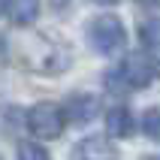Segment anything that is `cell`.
<instances>
[{"label":"cell","mask_w":160,"mask_h":160,"mask_svg":"<svg viewBox=\"0 0 160 160\" xmlns=\"http://www.w3.org/2000/svg\"><path fill=\"white\" fill-rule=\"evenodd\" d=\"M21 58L30 70L45 72V76H54V72H63L70 67V48L61 42V39H52V36H33L27 39L24 48H21Z\"/></svg>","instance_id":"6da1fadb"},{"label":"cell","mask_w":160,"mask_h":160,"mask_svg":"<svg viewBox=\"0 0 160 160\" xmlns=\"http://www.w3.org/2000/svg\"><path fill=\"white\" fill-rule=\"evenodd\" d=\"M154 76H157V61H154L151 54H127L124 61H121V67H118L112 76H106L109 85H115V88H148L154 82Z\"/></svg>","instance_id":"7a4b0ae2"},{"label":"cell","mask_w":160,"mask_h":160,"mask_svg":"<svg viewBox=\"0 0 160 160\" xmlns=\"http://www.w3.org/2000/svg\"><path fill=\"white\" fill-rule=\"evenodd\" d=\"M27 127L36 139H58L67 127V109L58 103H36L27 112Z\"/></svg>","instance_id":"3957f363"},{"label":"cell","mask_w":160,"mask_h":160,"mask_svg":"<svg viewBox=\"0 0 160 160\" xmlns=\"http://www.w3.org/2000/svg\"><path fill=\"white\" fill-rule=\"evenodd\" d=\"M91 42L103 54L118 52V48L127 42V30H124V24H121V18H115V15L94 18V21H91Z\"/></svg>","instance_id":"277c9868"},{"label":"cell","mask_w":160,"mask_h":160,"mask_svg":"<svg viewBox=\"0 0 160 160\" xmlns=\"http://www.w3.org/2000/svg\"><path fill=\"white\" fill-rule=\"evenodd\" d=\"M115 148L103 139V136H88L85 142H79L72 148V157H85V160H106V157H115Z\"/></svg>","instance_id":"5b68a950"},{"label":"cell","mask_w":160,"mask_h":160,"mask_svg":"<svg viewBox=\"0 0 160 160\" xmlns=\"http://www.w3.org/2000/svg\"><path fill=\"white\" fill-rule=\"evenodd\" d=\"M106 130L115 139H127V136L133 133V115H130V109H124V106L109 109L106 112Z\"/></svg>","instance_id":"8992f818"},{"label":"cell","mask_w":160,"mask_h":160,"mask_svg":"<svg viewBox=\"0 0 160 160\" xmlns=\"http://www.w3.org/2000/svg\"><path fill=\"white\" fill-rule=\"evenodd\" d=\"M3 9H6V15L15 24H30L39 15V0H6Z\"/></svg>","instance_id":"52a82bcc"},{"label":"cell","mask_w":160,"mask_h":160,"mask_svg":"<svg viewBox=\"0 0 160 160\" xmlns=\"http://www.w3.org/2000/svg\"><path fill=\"white\" fill-rule=\"evenodd\" d=\"M63 109H67V115L72 121H91V118L97 115V100L85 97V94H76V97H70V103Z\"/></svg>","instance_id":"ba28073f"},{"label":"cell","mask_w":160,"mask_h":160,"mask_svg":"<svg viewBox=\"0 0 160 160\" xmlns=\"http://www.w3.org/2000/svg\"><path fill=\"white\" fill-rule=\"evenodd\" d=\"M142 130L151 136V139H157V142H160V106L148 109V112L142 115Z\"/></svg>","instance_id":"9c48e42d"},{"label":"cell","mask_w":160,"mask_h":160,"mask_svg":"<svg viewBox=\"0 0 160 160\" xmlns=\"http://www.w3.org/2000/svg\"><path fill=\"white\" fill-rule=\"evenodd\" d=\"M139 36H142V42L148 45V48L160 45V21H157V18L145 21V24H142V30H139Z\"/></svg>","instance_id":"30bf717a"},{"label":"cell","mask_w":160,"mask_h":160,"mask_svg":"<svg viewBox=\"0 0 160 160\" xmlns=\"http://www.w3.org/2000/svg\"><path fill=\"white\" fill-rule=\"evenodd\" d=\"M18 157H24V160H45L48 157V151H45V148H39V145H33V142H21L18 145Z\"/></svg>","instance_id":"8fae6325"},{"label":"cell","mask_w":160,"mask_h":160,"mask_svg":"<svg viewBox=\"0 0 160 160\" xmlns=\"http://www.w3.org/2000/svg\"><path fill=\"white\" fill-rule=\"evenodd\" d=\"M136 3H142V6H148V9H157L160 6V0H136Z\"/></svg>","instance_id":"7c38bea8"},{"label":"cell","mask_w":160,"mask_h":160,"mask_svg":"<svg viewBox=\"0 0 160 160\" xmlns=\"http://www.w3.org/2000/svg\"><path fill=\"white\" fill-rule=\"evenodd\" d=\"M97 3H115V0H97Z\"/></svg>","instance_id":"4fadbf2b"},{"label":"cell","mask_w":160,"mask_h":160,"mask_svg":"<svg viewBox=\"0 0 160 160\" xmlns=\"http://www.w3.org/2000/svg\"><path fill=\"white\" fill-rule=\"evenodd\" d=\"M3 3H6V0H0V12H3Z\"/></svg>","instance_id":"5bb4252c"}]
</instances>
